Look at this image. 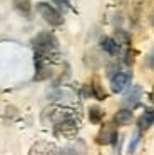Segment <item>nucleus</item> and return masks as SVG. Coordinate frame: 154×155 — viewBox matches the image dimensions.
<instances>
[{
  "mask_svg": "<svg viewBox=\"0 0 154 155\" xmlns=\"http://www.w3.org/2000/svg\"><path fill=\"white\" fill-rule=\"evenodd\" d=\"M100 47H102V50L106 52V54H109L110 57H116L121 52V45L117 44L112 37H104L102 40H100Z\"/></svg>",
  "mask_w": 154,
  "mask_h": 155,
  "instance_id": "obj_8",
  "label": "nucleus"
},
{
  "mask_svg": "<svg viewBox=\"0 0 154 155\" xmlns=\"http://www.w3.org/2000/svg\"><path fill=\"white\" fill-rule=\"evenodd\" d=\"M112 122H114V125H119V127L129 125L131 122H132V112H131L129 108H121V110L116 112Z\"/></svg>",
  "mask_w": 154,
  "mask_h": 155,
  "instance_id": "obj_9",
  "label": "nucleus"
},
{
  "mask_svg": "<svg viewBox=\"0 0 154 155\" xmlns=\"http://www.w3.org/2000/svg\"><path fill=\"white\" fill-rule=\"evenodd\" d=\"M149 22L154 25V10H152V14H151V17H149Z\"/></svg>",
  "mask_w": 154,
  "mask_h": 155,
  "instance_id": "obj_22",
  "label": "nucleus"
},
{
  "mask_svg": "<svg viewBox=\"0 0 154 155\" xmlns=\"http://www.w3.org/2000/svg\"><path fill=\"white\" fill-rule=\"evenodd\" d=\"M54 132H55V135H60V137H64V138H72V137H75L77 132H79V124H77L75 118L69 117V118H65V120L55 124Z\"/></svg>",
  "mask_w": 154,
  "mask_h": 155,
  "instance_id": "obj_4",
  "label": "nucleus"
},
{
  "mask_svg": "<svg viewBox=\"0 0 154 155\" xmlns=\"http://www.w3.org/2000/svg\"><path fill=\"white\" fill-rule=\"evenodd\" d=\"M90 88H92V97L97 98V100H104L106 98V92H104L102 85H100L99 80H94L92 85H90Z\"/></svg>",
  "mask_w": 154,
  "mask_h": 155,
  "instance_id": "obj_15",
  "label": "nucleus"
},
{
  "mask_svg": "<svg viewBox=\"0 0 154 155\" xmlns=\"http://www.w3.org/2000/svg\"><path fill=\"white\" fill-rule=\"evenodd\" d=\"M114 40H116L119 45H124V47L129 48V45H131V35L127 34L126 30L117 28V30H116V38H114Z\"/></svg>",
  "mask_w": 154,
  "mask_h": 155,
  "instance_id": "obj_14",
  "label": "nucleus"
},
{
  "mask_svg": "<svg viewBox=\"0 0 154 155\" xmlns=\"http://www.w3.org/2000/svg\"><path fill=\"white\" fill-rule=\"evenodd\" d=\"M146 65L154 70V48L149 52V54H147V57H146Z\"/></svg>",
  "mask_w": 154,
  "mask_h": 155,
  "instance_id": "obj_18",
  "label": "nucleus"
},
{
  "mask_svg": "<svg viewBox=\"0 0 154 155\" xmlns=\"http://www.w3.org/2000/svg\"><path fill=\"white\" fill-rule=\"evenodd\" d=\"M149 97H151V102H154V85H152V90H151V95H149Z\"/></svg>",
  "mask_w": 154,
  "mask_h": 155,
  "instance_id": "obj_21",
  "label": "nucleus"
},
{
  "mask_svg": "<svg viewBox=\"0 0 154 155\" xmlns=\"http://www.w3.org/2000/svg\"><path fill=\"white\" fill-rule=\"evenodd\" d=\"M131 78H132L131 72H119L117 75H114V77L110 78V90H112L114 94L124 92L131 85Z\"/></svg>",
  "mask_w": 154,
  "mask_h": 155,
  "instance_id": "obj_6",
  "label": "nucleus"
},
{
  "mask_svg": "<svg viewBox=\"0 0 154 155\" xmlns=\"http://www.w3.org/2000/svg\"><path fill=\"white\" fill-rule=\"evenodd\" d=\"M54 4H57L60 8H69V4H67L65 0H54Z\"/></svg>",
  "mask_w": 154,
  "mask_h": 155,
  "instance_id": "obj_19",
  "label": "nucleus"
},
{
  "mask_svg": "<svg viewBox=\"0 0 154 155\" xmlns=\"http://www.w3.org/2000/svg\"><path fill=\"white\" fill-rule=\"evenodd\" d=\"M137 142H139V138H134L132 140V143H131V147H129V152H134V148H136V145H137Z\"/></svg>",
  "mask_w": 154,
  "mask_h": 155,
  "instance_id": "obj_20",
  "label": "nucleus"
},
{
  "mask_svg": "<svg viewBox=\"0 0 154 155\" xmlns=\"http://www.w3.org/2000/svg\"><path fill=\"white\" fill-rule=\"evenodd\" d=\"M29 155H57V148H55V145L50 143V142L40 140V142H35V143L30 147Z\"/></svg>",
  "mask_w": 154,
  "mask_h": 155,
  "instance_id": "obj_7",
  "label": "nucleus"
},
{
  "mask_svg": "<svg viewBox=\"0 0 154 155\" xmlns=\"http://www.w3.org/2000/svg\"><path fill=\"white\" fill-rule=\"evenodd\" d=\"M102 117H104V110L100 107H97V105L89 107V120L92 122V124H99V122L102 120Z\"/></svg>",
  "mask_w": 154,
  "mask_h": 155,
  "instance_id": "obj_13",
  "label": "nucleus"
},
{
  "mask_svg": "<svg viewBox=\"0 0 154 155\" xmlns=\"http://www.w3.org/2000/svg\"><path fill=\"white\" fill-rule=\"evenodd\" d=\"M32 45H33V48H35V52H40V54L55 55L57 52H59V40H57L52 34H49V32L39 34L32 40Z\"/></svg>",
  "mask_w": 154,
  "mask_h": 155,
  "instance_id": "obj_1",
  "label": "nucleus"
},
{
  "mask_svg": "<svg viewBox=\"0 0 154 155\" xmlns=\"http://www.w3.org/2000/svg\"><path fill=\"white\" fill-rule=\"evenodd\" d=\"M134 60H136V50L127 48L126 54H124V64H126V65H132Z\"/></svg>",
  "mask_w": 154,
  "mask_h": 155,
  "instance_id": "obj_16",
  "label": "nucleus"
},
{
  "mask_svg": "<svg viewBox=\"0 0 154 155\" xmlns=\"http://www.w3.org/2000/svg\"><path fill=\"white\" fill-rule=\"evenodd\" d=\"M119 72H121V67L117 64H109V65H107V72H106V74H107V77H109V78H112L114 75H117Z\"/></svg>",
  "mask_w": 154,
  "mask_h": 155,
  "instance_id": "obj_17",
  "label": "nucleus"
},
{
  "mask_svg": "<svg viewBox=\"0 0 154 155\" xmlns=\"http://www.w3.org/2000/svg\"><path fill=\"white\" fill-rule=\"evenodd\" d=\"M116 140H117V132H116V125H112V124L102 125V128L99 130V134L96 137V142L100 145L116 143Z\"/></svg>",
  "mask_w": 154,
  "mask_h": 155,
  "instance_id": "obj_5",
  "label": "nucleus"
},
{
  "mask_svg": "<svg viewBox=\"0 0 154 155\" xmlns=\"http://www.w3.org/2000/svg\"><path fill=\"white\" fill-rule=\"evenodd\" d=\"M141 94H142L141 85H134V87H131V90L127 92L126 98H124V104H126L127 107H134V105H137V102H139V98H141Z\"/></svg>",
  "mask_w": 154,
  "mask_h": 155,
  "instance_id": "obj_10",
  "label": "nucleus"
},
{
  "mask_svg": "<svg viewBox=\"0 0 154 155\" xmlns=\"http://www.w3.org/2000/svg\"><path fill=\"white\" fill-rule=\"evenodd\" d=\"M70 114L67 108L64 107H59V105H50V107H47L45 110L42 112V120L44 122H50V124H59V122L65 120V118H69Z\"/></svg>",
  "mask_w": 154,
  "mask_h": 155,
  "instance_id": "obj_3",
  "label": "nucleus"
},
{
  "mask_svg": "<svg viewBox=\"0 0 154 155\" xmlns=\"http://www.w3.org/2000/svg\"><path fill=\"white\" fill-rule=\"evenodd\" d=\"M37 12H39L40 17H42L49 25H52V27H59V25L64 24V18H62V15H60V12L57 10L55 7H52L50 4H47V2H39V4H37Z\"/></svg>",
  "mask_w": 154,
  "mask_h": 155,
  "instance_id": "obj_2",
  "label": "nucleus"
},
{
  "mask_svg": "<svg viewBox=\"0 0 154 155\" xmlns=\"http://www.w3.org/2000/svg\"><path fill=\"white\" fill-rule=\"evenodd\" d=\"M152 124H154V110L152 108H147V110L139 117V120H137V127H139L141 132H144V130H147Z\"/></svg>",
  "mask_w": 154,
  "mask_h": 155,
  "instance_id": "obj_11",
  "label": "nucleus"
},
{
  "mask_svg": "<svg viewBox=\"0 0 154 155\" xmlns=\"http://www.w3.org/2000/svg\"><path fill=\"white\" fill-rule=\"evenodd\" d=\"M13 8H15L19 14L22 15H29L30 14V8H32V5H30V0H13Z\"/></svg>",
  "mask_w": 154,
  "mask_h": 155,
  "instance_id": "obj_12",
  "label": "nucleus"
}]
</instances>
